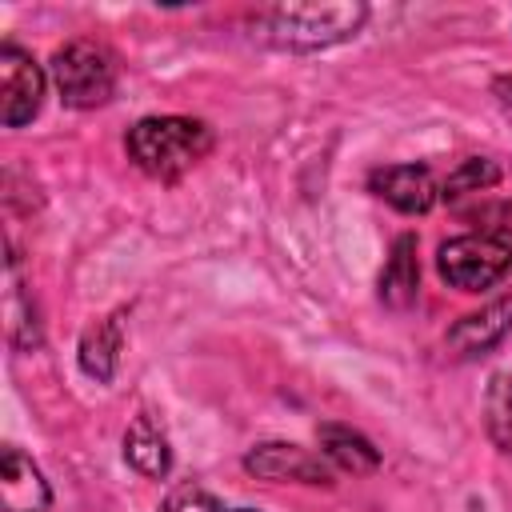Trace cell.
Segmentation results:
<instances>
[{
  "mask_svg": "<svg viewBox=\"0 0 512 512\" xmlns=\"http://www.w3.org/2000/svg\"><path fill=\"white\" fill-rule=\"evenodd\" d=\"M48 484L36 472L32 460H24L16 448H4L0 464V508L4 512H44L48 508Z\"/></svg>",
  "mask_w": 512,
  "mask_h": 512,
  "instance_id": "9",
  "label": "cell"
},
{
  "mask_svg": "<svg viewBox=\"0 0 512 512\" xmlns=\"http://www.w3.org/2000/svg\"><path fill=\"white\" fill-rule=\"evenodd\" d=\"M128 160L152 180H180L212 152V128L192 116H144L128 132Z\"/></svg>",
  "mask_w": 512,
  "mask_h": 512,
  "instance_id": "2",
  "label": "cell"
},
{
  "mask_svg": "<svg viewBox=\"0 0 512 512\" xmlns=\"http://www.w3.org/2000/svg\"><path fill=\"white\" fill-rule=\"evenodd\" d=\"M316 436H320V452L332 468L352 472V476H368V472L380 468V452L360 432H352L344 424H320Z\"/></svg>",
  "mask_w": 512,
  "mask_h": 512,
  "instance_id": "10",
  "label": "cell"
},
{
  "mask_svg": "<svg viewBox=\"0 0 512 512\" xmlns=\"http://www.w3.org/2000/svg\"><path fill=\"white\" fill-rule=\"evenodd\" d=\"M436 268H440V276L452 288L480 292V288H492L496 280L508 276V268H512V244H504L496 236H484V232L452 236L448 244H440Z\"/></svg>",
  "mask_w": 512,
  "mask_h": 512,
  "instance_id": "4",
  "label": "cell"
},
{
  "mask_svg": "<svg viewBox=\"0 0 512 512\" xmlns=\"http://www.w3.org/2000/svg\"><path fill=\"white\" fill-rule=\"evenodd\" d=\"M160 512H224V508H220V500H216L212 492H204V488H180V492H172V496L160 504Z\"/></svg>",
  "mask_w": 512,
  "mask_h": 512,
  "instance_id": "17",
  "label": "cell"
},
{
  "mask_svg": "<svg viewBox=\"0 0 512 512\" xmlns=\"http://www.w3.org/2000/svg\"><path fill=\"white\" fill-rule=\"evenodd\" d=\"M420 292V264H416V236H400L388 264H384V276H380V300L388 308H408Z\"/></svg>",
  "mask_w": 512,
  "mask_h": 512,
  "instance_id": "11",
  "label": "cell"
},
{
  "mask_svg": "<svg viewBox=\"0 0 512 512\" xmlns=\"http://www.w3.org/2000/svg\"><path fill=\"white\" fill-rule=\"evenodd\" d=\"M484 428L492 436V444L512 456V376L508 372H496L488 380V392H484Z\"/></svg>",
  "mask_w": 512,
  "mask_h": 512,
  "instance_id": "14",
  "label": "cell"
},
{
  "mask_svg": "<svg viewBox=\"0 0 512 512\" xmlns=\"http://www.w3.org/2000/svg\"><path fill=\"white\" fill-rule=\"evenodd\" d=\"M244 468L260 480H292V484H332V468L312 456L308 448L300 444H284V440H272V444H256L248 456H244Z\"/></svg>",
  "mask_w": 512,
  "mask_h": 512,
  "instance_id": "6",
  "label": "cell"
},
{
  "mask_svg": "<svg viewBox=\"0 0 512 512\" xmlns=\"http://www.w3.org/2000/svg\"><path fill=\"white\" fill-rule=\"evenodd\" d=\"M512 328V296H500L492 304H484L480 312H468L460 316L452 328H448V348L456 356H476V352H488L496 348Z\"/></svg>",
  "mask_w": 512,
  "mask_h": 512,
  "instance_id": "8",
  "label": "cell"
},
{
  "mask_svg": "<svg viewBox=\"0 0 512 512\" xmlns=\"http://www.w3.org/2000/svg\"><path fill=\"white\" fill-rule=\"evenodd\" d=\"M472 220L480 224L484 236H496L504 244H512V200H496V204H484L472 212Z\"/></svg>",
  "mask_w": 512,
  "mask_h": 512,
  "instance_id": "16",
  "label": "cell"
},
{
  "mask_svg": "<svg viewBox=\"0 0 512 512\" xmlns=\"http://www.w3.org/2000/svg\"><path fill=\"white\" fill-rule=\"evenodd\" d=\"M232 512H252V508H232Z\"/></svg>",
  "mask_w": 512,
  "mask_h": 512,
  "instance_id": "18",
  "label": "cell"
},
{
  "mask_svg": "<svg viewBox=\"0 0 512 512\" xmlns=\"http://www.w3.org/2000/svg\"><path fill=\"white\" fill-rule=\"evenodd\" d=\"M44 104V72L40 64L16 48L4 44L0 48V116L8 128H24Z\"/></svg>",
  "mask_w": 512,
  "mask_h": 512,
  "instance_id": "5",
  "label": "cell"
},
{
  "mask_svg": "<svg viewBox=\"0 0 512 512\" xmlns=\"http://www.w3.org/2000/svg\"><path fill=\"white\" fill-rule=\"evenodd\" d=\"M120 316H104L96 320L84 340H80V368L96 380H112L116 372V360H120Z\"/></svg>",
  "mask_w": 512,
  "mask_h": 512,
  "instance_id": "13",
  "label": "cell"
},
{
  "mask_svg": "<svg viewBox=\"0 0 512 512\" xmlns=\"http://www.w3.org/2000/svg\"><path fill=\"white\" fill-rule=\"evenodd\" d=\"M368 184H372V192L380 200H388L404 216L428 212L436 204V196H440V188H436V180H432V172L424 164H388V168H376Z\"/></svg>",
  "mask_w": 512,
  "mask_h": 512,
  "instance_id": "7",
  "label": "cell"
},
{
  "mask_svg": "<svg viewBox=\"0 0 512 512\" xmlns=\"http://www.w3.org/2000/svg\"><path fill=\"white\" fill-rule=\"evenodd\" d=\"M500 180V168L492 164V160H484V156H468L456 172H448V180H444V188H440V196L444 200H460V196H476V192H484V188H492Z\"/></svg>",
  "mask_w": 512,
  "mask_h": 512,
  "instance_id": "15",
  "label": "cell"
},
{
  "mask_svg": "<svg viewBox=\"0 0 512 512\" xmlns=\"http://www.w3.org/2000/svg\"><path fill=\"white\" fill-rule=\"evenodd\" d=\"M368 8L364 4H276L256 12L252 28L264 44L272 48H292V52H316L328 44H340L360 32Z\"/></svg>",
  "mask_w": 512,
  "mask_h": 512,
  "instance_id": "1",
  "label": "cell"
},
{
  "mask_svg": "<svg viewBox=\"0 0 512 512\" xmlns=\"http://www.w3.org/2000/svg\"><path fill=\"white\" fill-rule=\"evenodd\" d=\"M124 460L144 476H168L172 452H168L164 432L152 424V416H136L132 428L124 432Z\"/></svg>",
  "mask_w": 512,
  "mask_h": 512,
  "instance_id": "12",
  "label": "cell"
},
{
  "mask_svg": "<svg viewBox=\"0 0 512 512\" xmlns=\"http://www.w3.org/2000/svg\"><path fill=\"white\" fill-rule=\"evenodd\" d=\"M52 80L68 108H100L116 92V64L92 40H72L52 56Z\"/></svg>",
  "mask_w": 512,
  "mask_h": 512,
  "instance_id": "3",
  "label": "cell"
}]
</instances>
